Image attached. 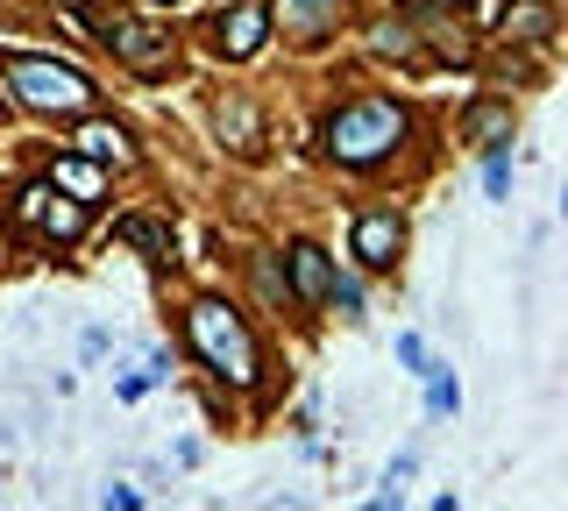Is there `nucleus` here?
Listing matches in <instances>:
<instances>
[{"mask_svg":"<svg viewBox=\"0 0 568 511\" xmlns=\"http://www.w3.org/2000/svg\"><path fill=\"white\" fill-rule=\"evenodd\" d=\"M0 79H8V100L29 114H65V122H79V114H93L100 86L86 65H71V57H0Z\"/></svg>","mask_w":568,"mask_h":511,"instance_id":"obj_3","label":"nucleus"},{"mask_svg":"<svg viewBox=\"0 0 568 511\" xmlns=\"http://www.w3.org/2000/svg\"><path fill=\"white\" fill-rule=\"evenodd\" d=\"M79 8H107V0H79Z\"/></svg>","mask_w":568,"mask_h":511,"instance_id":"obj_28","label":"nucleus"},{"mask_svg":"<svg viewBox=\"0 0 568 511\" xmlns=\"http://www.w3.org/2000/svg\"><path fill=\"white\" fill-rule=\"evenodd\" d=\"M214 135H220L228 149H242V157H249V149L263 143V114H257V100H249V93H220V100H214Z\"/></svg>","mask_w":568,"mask_h":511,"instance_id":"obj_13","label":"nucleus"},{"mask_svg":"<svg viewBox=\"0 0 568 511\" xmlns=\"http://www.w3.org/2000/svg\"><path fill=\"white\" fill-rule=\"evenodd\" d=\"M412 469H420V455L406 447V455H398L391 469H384V484L370 490V504H406V484H412Z\"/></svg>","mask_w":568,"mask_h":511,"instance_id":"obj_21","label":"nucleus"},{"mask_svg":"<svg viewBox=\"0 0 568 511\" xmlns=\"http://www.w3.org/2000/svg\"><path fill=\"white\" fill-rule=\"evenodd\" d=\"M420 384H427V419H455L462 412V384H455V370H447V363H427Z\"/></svg>","mask_w":568,"mask_h":511,"instance_id":"obj_19","label":"nucleus"},{"mask_svg":"<svg viewBox=\"0 0 568 511\" xmlns=\"http://www.w3.org/2000/svg\"><path fill=\"white\" fill-rule=\"evenodd\" d=\"M249 263H257V292L271 298L277 313H292L298 298H292V284H284V263H277V256H249Z\"/></svg>","mask_w":568,"mask_h":511,"instance_id":"obj_20","label":"nucleus"},{"mask_svg":"<svg viewBox=\"0 0 568 511\" xmlns=\"http://www.w3.org/2000/svg\"><path fill=\"white\" fill-rule=\"evenodd\" d=\"M555 29H561L555 0H504V14H498V36L504 43H526V50H547Z\"/></svg>","mask_w":568,"mask_h":511,"instance_id":"obj_10","label":"nucleus"},{"mask_svg":"<svg viewBox=\"0 0 568 511\" xmlns=\"http://www.w3.org/2000/svg\"><path fill=\"white\" fill-rule=\"evenodd\" d=\"M406 143H412V114L391 93H355L320 122V149L341 171H384Z\"/></svg>","mask_w":568,"mask_h":511,"instance_id":"obj_1","label":"nucleus"},{"mask_svg":"<svg viewBox=\"0 0 568 511\" xmlns=\"http://www.w3.org/2000/svg\"><path fill=\"white\" fill-rule=\"evenodd\" d=\"M214 50L235 57V65H249V57L271 50V0H235V8L214 22Z\"/></svg>","mask_w":568,"mask_h":511,"instance_id":"obj_8","label":"nucleus"},{"mask_svg":"<svg viewBox=\"0 0 568 511\" xmlns=\"http://www.w3.org/2000/svg\"><path fill=\"white\" fill-rule=\"evenodd\" d=\"M14 220H22L29 235H43V242H79L86 235V214H93V206L86 200H71V192H57L50 178H36V185H22L14 192V206H8Z\"/></svg>","mask_w":568,"mask_h":511,"instance_id":"obj_5","label":"nucleus"},{"mask_svg":"<svg viewBox=\"0 0 568 511\" xmlns=\"http://www.w3.org/2000/svg\"><path fill=\"white\" fill-rule=\"evenodd\" d=\"M327 306L341 313V320L349 327H363L370 320V298H363V277H355V270H341L334 263V277H327Z\"/></svg>","mask_w":568,"mask_h":511,"instance_id":"obj_18","label":"nucleus"},{"mask_svg":"<svg viewBox=\"0 0 568 511\" xmlns=\"http://www.w3.org/2000/svg\"><path fill=\"white\" fill-rule=\"evenodd\" d=\"M398 363H406L412 377H420V370L433 363V355H427V341H420V334H398Z\"/></svg>","mask_w":568,"mask_h":511,"instance_id":"obj_23","label":"nucleus"},{"mask_svg":"<svg viewBox=\"0 0 568 511\" xmlns=\"http://www.w3.org/2000/svg\"><path fill=\"white\" fill-rule=\"evenodd\" d=\"M284 263V284H292L298 306H327V277H334V256H327L320 242H292L277 256Z\"/></svg>","mask_w":568,"mask_h":511,"instance_id":"obj_9","label":"nucleus"},{"mask_svg":"<svg viewBox=\"0 0 568 511\" xmlns=\"http://www.w3.org/2000/svg\"><path fill=\"white\" fill-rule=\"evenodd\" d=\"M406 22H412V36H420V50L433 43V57H447V65H469V57H476L469 8H462V0H420Z\"/></svg>","mask_w":568,"mask_h":511,"instance_id":"obj_7","label":"nucleus"},{"mask_svg":"<svg viewBox=\"0 0 568 511\" xmlns=\"http://www.w3.org/2000/svg\"><path fill=\"white\" fill-rule=\"evenodd\" d=\"M185 341H192V355H200V370L206 377H220V384H257V370H263V355H257V334H249V320H242V306H228V298H192L185 306Z\"/></svg>","mask_w":568,"mask_h":511,"instance_id":"obj_2","label":"nucleus"},{"mask_svg":"<svg viewBox=\"0 0 568 511\" xmlns=\"http://www.w3.org/2000/svg\"><path fill=\"white\" fill-rule=\"evenodd\" d=\"M79 355H86V363H100V355H107V327H86V341H79Z\"/></svg>","mask_w":568,"mask_h":511,"instance_id":"obj_27","label":"nucleus"},{"mask_svg":"<svg viewBox=\"0 0 568 511\" xmlns=\"http://www.w3.org/2000/svg\"><path fill=\"white\" fill-rule=\"evenodd\" d=\"M143 377H149V390L171 384V349H149V355H143Z\"/></svg>","mask_w":568,"mask_h":511,"instance_id":"obj_24","label":"nucleus"},{"mask_svg":"<svg viewBox=\"0 0 568 511\" xmlns=\"http://www.w3.org/2000/svg\"><path fill=\"white\" fill-rule=\"evenodd\" d=\"M341 8H349V0H277L271 22H277L292 43H327V36L341 29Z\"/></svg>","mask_w":568,"mask_h":511,"instance_id":"obj_11","label":"nucleus"},{"mask_svg":"<svg viewBox=\"0 0 568 511\" xmlns=\"http://www.w3.org/2000/svg\"><path fill=\"white\" fill-rule=\"evenodd\" d=\"M114 235H122L128 249H143L149 263H171V249H178L171 220H149V214H122V220H114Z\"/></svg>","mask_w":568,"mask_h":511,"instance_id":"obj_16","label":"nucleus"},{"mask_svg":"<svg viewBox=\"0 0 568 511\" xmlns=\"http://www.w3.org/2000/svg\"><path fill=\"white\" fill-rule=\"evenodd\" d=\"M370 50H377V57H398V65H420V57H427L406 14H391V22H377V29H370Z\"/></svg>","mask_w":568,"mask_h":511,"instance_id":"obj_17","label":"nucleus"},{"mask_svg":"<svg viewBox=\"0 0 568 511\" xmlns=\"http://www.w3.org/2000/svg\"><path fill=\"white\" fill-rule=\"evenodd\" d=\"M462 143H469V149L512 143V100H469V114H462Z\"/></svg>","mask_w":568,"mask_h":511,"instance_id":"obj_15","label":"nucleus"},{"mask_svg":"<svg viewBox=\"0 0 568 511\" xmlns=\"http://www.w3.org/2000/svg\"><path fill=\"white\" fill-rule=\"evenodd\" d=\"M100 50H114V65L136 71V79H157V71L178 65V36L171 29H149L143 14H114V22H93Z\"/></svg>","mask_w":568,"mask_h":511,"instance_id":"obj_4","label":"nucleus"},{"mask_svg":"<svg viewBox=\"0 0 568 511\" xmlns=\"http://www.w3.org/2000/svg\"><path fill=\"white\" fill-rule=\"evenodd\" d=\"M143 390H149V377H143V370H122V377H114V398H122V405H136Z\"/></svg>","mask_w":568,"mask_h":511,"instance_id":"obj_25","label":"nucleus"},{"mask_svg":"<svg viewBox=\"0 0 568 511\" xmlns=\"http://www.w3.org/2000/svg\"><path fill=\"white\" fill-rule=\"evenodd\" d=\"M349 256H355L363 277H391L398 256H406V214H398V206H363L355 228H349Z\"/></svg>","mask_w":568,"mask_h":511,"instance_id":"obj_6","label":"nucleus"},{"mask_svg":"<svg viewBox=\"0 0 568 511\" xmlns=\"http://www.w3.org/2000/svg\"><path fill=\"white\" fill-rule=\"evenodd\" d=\"M43 178H50L57 192H71V200H86V206H93L100 192H107V163L79 157V149H65V157H50V163H43Z\"/></svg>","mask_w":568,"mask_h":511,"instance_id":"obj_14","label":"nucleus"},{"mask_svg":"<svg viewBox=\"0 0 568 511\" xmlns=\"http://www.w3.org/2000/svg\"><path fill=\"white\" fill-rule=\"evenodd\" d=\"M100 504H107V511H136V504H143V490H128V484H107V490H100Z\"/></svg>","mask_w":568,"mask_h":511,"instance_id":"obj_26","label":"nucleus"},{"mask_svg":"<svg viewBox=\"0 0 568 511\" xmlns=\"http://www.w3.org/2000/svg\"><path fill=\"white\" fill-rule=\"evenodd\" d=\"M163 8H178V0H163Z\"/></svg>","mask_w":568,"mask_h":511,"instance_id":"obj_29","label":"nucleus"},{"mask_svg":"<svg viewBox=\"0 0 568 511\" xmlns=\"http://www.w3.org/2000/svg\"><path fill=\"white\" fill-rule=\"evenodd\" d=\"M71 149L93 163H107V171H128L136 163V143H128L122 122H93V114H79V128H71Z\"/></svg>","mask_w":568,"mask_h":511,"instance_id":"obj_12","label":"nucleus"},{"mask_svg":"<svg viewBox=\"0 0 568 511\" xmlns=\"http://www.w3.org/2000/svg\"><path fill=\"white\" fill-rule=\"evenodd\" d=\"M512 178H519V163H512V149H484V192L490 200H504V192H512Z\"/></svg>","mask_w":568,"mask_h":511,"instance_id":"obj_22","label":"nucleus"}]
</instances>
